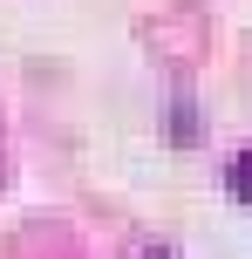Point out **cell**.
<instances>
[{
  "label": "cell",
  "instance_id": "6da1fadb",
  "mask_svg": "<svg viewBox=\"0 0 252 259\" xmlns=\"http://www.w3.org/2000/svg\"><path fill=\"white\" fill-rule=\"evenodd\" d=\"M232 198H239V205H252V143L232 157Z\"/></svg>",
  "mask_w": 252,
  "mask_h": 259
},
{
  "label": "cell",
  "instance_id": "7a4b0ae2",
  "mask_svg": "<svg viewBox=\"0 0 252 259\" xmlns=\"http://www.w3.org/2000/svg\"><path fill=\"white\" fill-rule=\"evenodd\" d=\"M143 259H171V252H143Z\"/></svg>",
  "mask_w": 252,
  "mask_h": 259
}]
</instances>
